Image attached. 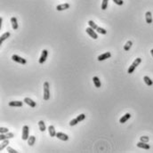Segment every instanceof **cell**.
<instances>
[{
	"label": "cell",
	"instance_id": "obj_31",
	"mask_svg": "<svg viewBox=\"0 0 153 153\" xmlns=\"http://www.w3.org/2000/svg\"><path fill=\"white\" fill-rule=\"evenodd\" d=\"M9 132V129L6 127H0V133H6Z\"/></svg>",
	"mask_w": 153,
	"mask_h": 153
},
{
	"label": "cell",
	"instance_id": "obj_32",
	"mask_svg": "<svg viewBox=\"0 0 153 153\" xmlns=\"http://www.w3.org/2000/svg\"><path fill=\"white\" fill-rule=\"evenodd\" d=\"M7 151L9 153H17L18 151L15 150L14 149H13L12 147H9V146H7Z\"/></svg>",
	"mask_w": 153,
	"mask_h": 153
},
{
	"label": "cell",
	"instance_id": "obj_2",
	"mask_svg": "<svg viewBox=\"0 0 153 153\" xmlns=\"http://www.w3.org/2000/svg\"><path fill=\"white\" fill-rule=\"evenodd\" d=\"M44 100L48 101L50 99V90H49V83L45 82L44 83Z\"/></svg>",
	"mask_w": 153,
	"mask_h": 153
},
{
	"label": "cell",
	"instance_id": "obj_23",
	"mask_svg": "<svg viewBox=\"0 0 153 153\" xmlns=\"http://www.w3.org/2000/svg\"><path fill=\"white\" fill-rule=\"evenodd\" d=\"M132 45H133V42L130 41V40L127 41L126 45H125V46H124V50H125V51H129L130 48L132 47Z\"/></svg>",
	"mask_w": 153,
	"mask_h": 153
},
{
	"label": "cell",
	"instance_id": "obj_6",
	"mask_svg": "<svg viewBox=\"0 0 153 153\" xmlns=\"http://www.w3.org/2000/svg\"><path fill=\"white\" fill-rule=\"evenodd\" d=\"M47 56H48V51H47V50H45V49H44L43 51H42L41 56H40L39 60H38V62H39L40 64H43V63L46 61Z\"/></svg>",
	"mask_w": 153,
	"mask_h": 153
},
{
	"label": "cell",
	"instance_id": "obj_9",
	"mask_svg": "<svg viewBox=\"0 0 153 153\" xmlns=\"http://www.w3.org/2000/svg\"><path fill=\"white\" fill-rule=\"evenodd\" d=\"M56 137L58 138V139L61 140V141H66L69 140V135L66 134V133H57Z\"/></svg>",
	"mask_w": 153,
	"mask_h": 153
},
{
	"label": "cell",
	"instance_id": "obj_17",
	"mask_svg": "<svg viewBox=\"0 0 153 153\" xmlns=\"http://www.w3.org/2000/svg\"><path fill=\"white\" fill-rule=\"evenodd\" d=\"M48 132H49V134L51 137H54L56 136V131H55V128L53 126H48Z\"/></svg>",
	"mask_w": 153,
	"mask_h": 153
},
{
	"label": "cell",
	"instance_id": "obj_14",
	"mask_svg": "<svg viewBox=\"0 0 153 153\" xmlns=\"http://www.w3.org/2000/svg\"><path fill=\"white\" fill-rule=\"evenodd\" d=\"M131 118V114L130 113H126L124 116H122V118L119 119V123L120 124H124V123H126V121H127L129 118Z\"/></svg>",
	"mask_w": 153,
	"mask_h": 153
},
{
	"label": "cell",
	"instance_id": "obj_7",
	"mask_svg": "<svg viewBox=\"0 0 153 153\" xmlns=\"http://www.w3.org/2000/svg\"><path fill=\"white\" fill-rule=\"evenodd\" d=\"M14 137V134L13 133H10V132H8L6 133H1V135H0V140L1 141H5V140H9V139H12V138Z\"/></svg>",
	"mask_w": 153,
	"mask_h": 153
},
{
	"label": "cell",
	"instance_id": "obj_27",
	"mask_svg": "<svg viewBox=\"0 0 153 153\" xmlns=\"http://www.w3.org/2000/svg\"><path fill=\"white\" fill-rule=\"evenodd\" d=\"M108 2H109V0H102V10H106L107 9V7H108Z\"/></svg>",
	"mask_w": 153,
	"mask_h": 153
},
{
	"label": "cell",
	"instance_id": "obj_1",
	"mask_svg": "<svg viewBox=\"0 0 153 153\" xmlns=\"http://www.w3.org/2000/svg\"><path fill=\"white\" fill-rule=\"evenodd\" d=\"M141 62V58H136L134 61H133V62L131 64V66L128 68L127 69V73L128 74H132V73H133V71H134V69L137 68L138 66L140 65V63Z\"/></svg>",
	"mask_w": 153,
	"mask_h": 153
},
{
	"label": "cell",
	"instance_id": "obj_30",
	"mask_svg": "<svg viewBox=\"0 0 153 153\" xmlns=\"http://www.w3.org/2000/svg\"><path fill=\"white\" fill-rule=\"evenodd\" d=\"M140 141H143V142H148L149 141V138L148 136H141V137H140Z\"/></svg>",
	"mask_w": 153,
	"mask_h": 153
},
{
	"label": "cell",
	"instance_id": "obj_25",
	"mask_svg": "<svg viewBox=\"0 0 153 153\" xmlns=\"http://www.w3.org/2000/svg\"><path fill=\"white\" fill-rule=\"evenodd\" d=\"M8 144H9V140H5V141H3L2 144H1V147H0V151L3 150L5 148H7Z\"/></svg>",
	"mask_w": 153,
	"mask_h": 153
},
{
	"label": "cell",
	"instance_id": "obj_4",
	"mask_svg": "<svg viewBox=\"0 0 153 153\" xmlns=\"http://www.w3.org/2000/svg\"><path fill=\"white\" fill-rule=\"evenodd\" d=\"M12 60L14 61H15V62H18V63H20V64H26L27 63V61H26L24 58H22V57H20L19 55H16V54H14L12 56Z\"/></svg>",
	"mask_w": 153,
	"mask_h": 153
},
{
	"label": "cell",
	"instance_id": "obj_19",
	"mask_svg": "<svg viewBox=\"0 0 153 153\" xmlns=\"http://www.w3.org/2000/svg\"><path fill=\"white\" fill-rule=\"evenodd\" d=\"M10 32H6V33H4L2 36H1V37H0V43L2 44L3 42L5 41V40H6L8 38V37H10Z\"/></svg>",
	"mask_w": 153,
	"mask_h": 153
},
{
	"label": "cell",
	"instance_id": "obj_12",
	"mask_svg": "<svg viewBox=\"0 0 153 153\" xmlns=\"http://www.w3.org/2000/svg\"><path fill=\"white\" fill-rule=\"evenodd\" d=\"M8 105L10 107H22L23 102H21V101H14V102H9Z\"/></svg>",
	"mask_w": 153,
	"mask_h": 153
},
{
	"label": "cell",
	"instance_id": "obj_11",
	"mask_svg": "<svg viewBox=\"0 0 153 153\" xmlns=\"http://www.w3.org/2000/svg\"><path fill=\"white\" fill-rule=\"evenodd\" d=\"M69 7H70V5L65 3V4L57 6H56V10L57 11H64V10H67V9H69Z\"/></svg>",
	"mask_w": 153,
	"mask_h": 153
},
{
	"label": "cell",
	"instance_id": "obj_20",
	"mask_svg": "<svg viewBox=\"0 0 153 153\" xmlns=\"http://www.w3.org/2000/svg\"><path fill=\"white\" fill-rule=\"evenodd\" d=\"M38 127H39V130L41 132H45L46 130V127H45V124L43 120H40L38 122Z\"/></svg>",
	"mask_w": 153,
	"mask_h": 153
},
{
	"label": "cell",
	"instance_id": "obj_18",
	"mask_svg": "<svg viewBox=\"0 0 153 153\" xmlns=\"http://www.w3.org/2000/svg\"><path fill=\"white\" fill-rule=\"evenodd\" d=\"M93 82H94L95 87H97V88H100L101 86H102V84H101V80L99 79L98 76H94V78H93Z\"/></svg>",
	"mask_w": 153,
	"mask_h": 153
},
{
	"label": "cell",
	"instance_id": "obj_21",
	"mask_svg": "<svg viewBox=\"0 0 153 153\" xmlns=\"http://www.w3.org/2000/svg\"><path fill=\"white\" fill-rule=\"evenodd\" d=\"M143 80H144V82H145V84L147 85V86H149V87H151L153 85V81L151 80L150 79H149L148 76H145L144 78H143Z\"/></svg>",
	"mask_w": 153,
	"mask_h": 153
},
{
	"label": "cell",
	"instance_id": "obj_26",
	"mask_svg": "<svg viewBox=\"0 0 153 153\" xmlns=\"http://www.w3.org/2000/svg\"><path fill=\"white\" fill-rule=\"evenodd\" d=\"M88 25H89V27H91L92 29H94V30H95L97 29V28H98L97 24L95 23V22H94V21H89V22H88Z\"/></svg>",
	"mask_w": 153,
	"mask_h": 153
},
{
	"label": "cell",
	"instance_id": "obj_29",
	"mask_svg": "<svg viewBox=\"0 0 153 153\" xmlns=\"http://www.w3.org/2000/svg\"><path fill=\"white\" fill-rule=\"evenodd\" d=\"M85 118H86V115H85V114H80L79 116L76 117V119L79 120V122L83 121V120H84Z\"/></svg>",
	"mask_w": 153,
	"mask_h": 153
},
{
	"label": "cell",
	"instance_id": "obj_34",
	"mask_svg": "<svg viewBox=\"0 0 153 153\" xmlns=\"http://www.w3.org/2000/svg\"><path fill=\"white\" fill-rule=\"evenodd\" d=\"M150 53H151V55H152V57H153V49L150 50Z\"/></svg>",
	"mask_w": 153,
	"mask_h": 153
},
{
	"label": "cell",
	"instance_id": "obj_24",
	"mask_svg": "<svg viewBox=\"0 0 153 153\" xmlns=\"http://www.w3.org/2000/svg\"><path fill=\"white\" fill-rule=\"evenodd\" d=\"M96 32L99 34H102V35H105V34H107V30H105V29H103V28H101V27H98L96 29Z\"/></svg>",
	"mask_w": 153,
	"mask_h": 153
},
{
	"label": "cell",
	"instance_id": "obj_10",
	"mask_svg": "<svg viewBox=\"0 0 153 153\" xmlns=\"http://www.w3.org/2000/svg\"><path fill=\"white\" fill-rule=\"evenodd\" d=\"M24 102H25L26 104H28L29 106H30L31 108H35L36 106H37V103H36V102H34L33 100H31V99L28 98V97H26V98H24Z\"/></svg>",
	"mask_w": 153,
	"mask_h": 153
},
{
	"label": "cell",
	"instance_id": "obj_8",
	"mask_svg": "<svg viewBox=\"0 0 153 153\" xmlns=\"http://www.w3.org/2000/svg\"><path fill=\"white\" fill-rule=\"evenodd\" d=\"M110 56H111V53H110V52H107V53H102V54L99 55V56L97 57V60H98L99 61H104V60L110 58Z\"/></svg>",
	"mask_w": 153,
	"mask_h": 153
},
{
	"label": "cell",
	"instance_id": "obj_16",
	"mask_svg": "<svg viewBox=\"0 0 153 153\" xmlns=\"http://www.w3.org/2000/svg\"><path fill=\"white\" fill-rule=\"evenodd\" d=\"M11 23H12V27L14 30H18V22H17V19L15 17H12L11 18Z\"/></svg>",
	"mask_w": 153,
	"mask_h": 153
},
{
	"label": "cell",
	"instance_id": "obj_5",
	"mask_svg": "<svg viewBox=\"0 0 153 153\" xmlns=\"http://www.w3.org/2000/svg\"><path fill=\"white\" fill-rule=\"evenodd\" d=\"M86 31H87V33L92 38H94V39H97V38H98V35H97V33L94 31V29H92L91 27L87 28V29H86Z\"/></svg>",
	"mask_w": 153,
	"mask_h": 153
},
{
	"label": "cell",
	"instance_id": "obj_13",
	"mask_svg": "<svg viewBox=\"0 0 153 153\" xmlns=\"http://www.w3.org/2000/svg\"><path fill=\"white\" fill-rule=\"evenodd\" d=\"M137 147L141 148V149H150V146L149 144H147V142H143V141H140L139 142H137Z\"/></svg>",
	"mask_w": 153,
	"mask_h": 153
},
{
	"label": "cell",
	"instance_id": "obj_3",
	"mask_svg": "<svg viewBox=\"0 0 153 153\" xmlns=\"http://www.w3.org/2000/svg\"><path fill=\"white\" fill-rule=\"evenodd\" d=\"M30 137V128L28 126H24L22 127V139L23 141H27Z\"/></svg>",
	"mask_w": 153,
	"mask_h": 153
},
{
	"label": "cell",
	"instance_id": "obj_22",
	"mask_svg": "<svg viewBox=\"0 0 153 153\" xmlns=\"http://www.w3.org/2000/svg\"><path fill=\"white\" fill-rule=\"evenodd\" d=\"M27 141H28V144H29V145L33 146L34 143H35V141H36V137H35V136H33V135H30Z\"/></svg>",
	"mask_w": 153,
	"mask_h": 153
},
{
	"label": "cell",
	"instance_id": "obj_28",
	"mask_svg": "<svg viewBox=\"0 0 153 153\" xmlns=\"http://www.w3.org/2000/svg\"><path fill=\"white\" fill-rule=\"evenodd\" d=\"M79 123V120L76 119V118H74V119L70 120V122H69V126H76V125H78Z\"/></svg>",
	"mask_w": 153,
	"mask_h": 153
},
{
	"label": "cell",
	"instance_id": "obj_15",
	"mask_svg": "<svg viewBox=\"0 0 153 153\" xmlns=\"http://www.w3.org/2000/svg\"><path fill=\"white\" fill-rule=\"evenodd\" d=\"M145 19H146V22L148 24L152 23V14H151V13L149 11H148L145 14Z\"/></svg>",
	"mask_w": 153,
	"mask_h": 153
},
{
	"label": "cell",
	"instance_id": "obj_33",
	"mask_svg": "<svg viewBox=\"0 0 153 153\" xmlns=\"http://www.w3.org/2000/svg\"><path fill=\"white\" fill-rule=\"evenodd\" d=\"M113 2H115V4L118 5V6H123L124 5L123 0H113Z\"/></svg>",
	"mask_w": 153,
	"mask_h": 153
}]
</instances>
